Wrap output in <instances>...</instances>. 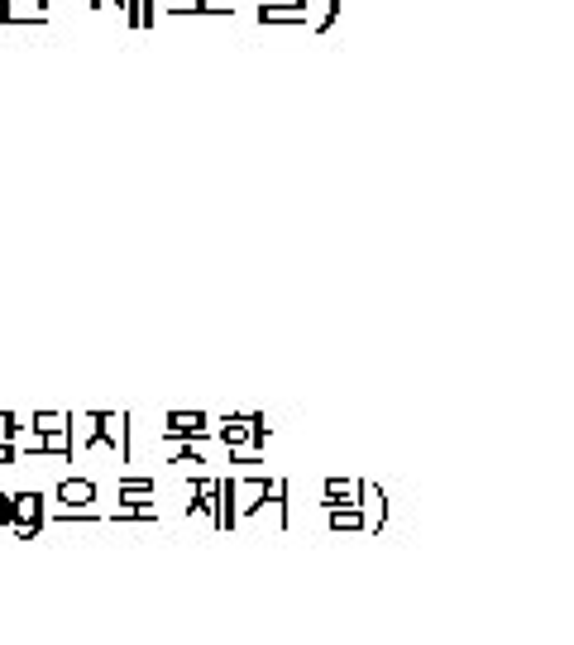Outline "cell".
Listing matches in <instances>:
<instances>
[{
	"label": "cell",
	"instance_id": "obj_5",
	"mask_svg": "<svg viewBox=\"0 0 574 645\" xmlns=\"http://www.w3.org/2000/svg\"><path fill=\"white\" fill-rule=\"evenodd\" d=\"M53 497H58L63 507H72V512H87L91 502H96V483H91V478H63V483L53 488Z\"/></svg>",
	"mask_w": 574,
	"mask_h": 645
},
{
	"label": "cell",
	"instance_id": "obj_8",
	"mask_svg": "<svg viewBox=\"0 0 574 645\" xmlns=\"http://www.w3.org/2000/svg\"><path fill=\"white\" fill-rule=\"evenodd\" d=\"M221 531H235L240 526V512H235V478H216V516H211Z\"/></svg>",
	"mask_w": 574,
	"mask_h": 645
},
{
	"label": "cell",
	"instance_id": "obj_6",
	"mask_svg": "<svg viewBox=\"0 0 574 645\" xmlns=\"http://www.w3.org/2000/svg\"><path fill=\"white\" fill-rule=\"evenodd\" d=\"M326 521H331V531H350V536L369 531V512H364L359 502H335V507H326Z\"/></svg>",
	"mask_w": 574,
	"mask_h": 645
},
{
	"label": "cell",
	"instance_id": "obj_2",
	"mask_svg": "<svg viewBox=\"0 0 574 645\" xmlns=\"http://www.w3.org/2000/svg\"><path fill=\"white\" fill-rule=\"evenodd\" d=\"M268 497H273V478L264 473H254V478H235V512L244 516H259L268 507Z\"/></svg>",
	"mask_w": 574,
	"mask_h": 645
},
{
	"label": "cell",
	"instance_id": "obj_7",
	"mask_svg": "<svg viewBox=\"0 0 574 645\" xmlns=\"http://www.w3.org/2000/svg\"><path fill=\"white\" fill-rule=\"evenodd\" d=\"M0 24H48V10L39 0H0Z\"/></svg>",
	"mask_w": 574,
	"mask_h": 645
},
{
	"label": "cell",
	"instance_id": "obj_22",
	"mask_svg": "<svg viewBox=\"0 0 574 645\" xmlns=\"http://www.w3.org/2000/svg\"><path fill=\"white\" fill-rule=\"evenodd\" d=\"M106 5H111V0H91L87 10H106ZM115 5H120V0H115Z\"/></svg>",
	"mask_w": 574,
	"mask_h": 645
},
{
	"label": "cell",
	"instance_id": "obj_4",
	"mask_svg": "<svg viewBox=\"0 0 574 645\" xmlns=\"http://www.w3.org/2000/svg\"><path fill=\"white\" fill-rule=\"evenodd\" d=\"M311 0H259V24H307Z\"/></svg>",
	"mask_w": 574,
	"mask_h": 645
},
{
	"label": "cell",
	"instance_id": "obj_15",
	"mask_svg": "<svg viewBox=\"0 0 574 645\" xmlns=\"http://www.w3.org/2000/svg\"><path fill=\"white\" fill-rule=\"evenodd\" d=\"M115 497H154V478H120L115 483Z\"/></svg>",
	"mask_w": 574,
	"mask_h": 645
},
{
	"label": "cell",
	"instance_id": "obj_1",
	"mask_svg": "<svg viewBox=\"0 0 574 645\" xmlns=\"http://www.w3.org/2000/svg\"><path fill=\"white\" fill-rule=\"evenodd\" d=\"M10 507H15V521L10 531L20 540H39V531L48 526V507H44V493L29 488V493H10Z\"/></svg>",
	"mask_w": 574,
	"mask_h": 645
},
{
	"label": "cell",
	"instance_id": "obj_16",
	"mask_svg": "<svg viewBox=\"0 0 574 645\" xmlns=\"http://www.w3.org/2000/svg\"><path fill=\"white\" fill-rule=\"evenodd\" d=\"M273 507H278V526H292V507H287V483L283 478H273Z\"/></svg>",
	"mask_w": 574,
	"mask_h": 645
},
{
	"label": "cell",
	"instance_id": "obj_21",
	"mask_svg": "<svg viewBox=\"0 0 574 645\" xmlns=\"http://www.w3.org/2000/svg\"><path fill=\"white\" fill-rule=\"evenodd\" d=\"M0 464H20V445L15 440H0Z\"/></svg>",
	"mask_w": 574,
	"mask_h": 645
},
{
	"label": "cell",
	"instance_id": "obj_9",
	"mask_svg": "<svg viewBox=\"0 0 574 645\" xmlns=\"http://www.w3.org/2000/svg\"><path fill=\"white\" fill-rule=\"evenodd\" d=\"M321 497H326V507H335V502H359L364 507V478H326Z\"/></svg>",
	"mask_w": 574,
	"mask_h": 645
},
{
	"label": "cell",
	"instance_id": "obj_14",
	"mask_svg": "<svg viewBox=\"0 0 574 645\" xmlns=\"http://www.w3.org/2000/svg\"><path fill=\"white\" fill-rule=\"evenodd\" d=\"M63 426H77L67 411H34V416H29V430H34V435H48V430H63Z\"/></svg>",
	"mask_w": 574,
	"mask_h": 645
},
{
	"label": "cell",
	"instance_id": "obj_23",
	"mask_svg": "<svg viewBox=\"0 0 574 645\" xmlns=\"http://www.w3.org/2000/svg\"><path fill=\"white\" fill-rule=\"evenodd\" d=\"M39 5H44V10H48V5H53V0H39Z\"/></svg>",
	"mask_w": 574,
	"mask_h": 645
},
{
	"label": "cell",
	"instance_id": "obj_17",
	"mask_svg": "<svg viewBox=\"0 0 574 645\" xmlns=\"http://www.w3.org/2000/svg\"><path fill=\"white\" fill-rule=\"evenodd\" d=\"M168 445H173V454H168L173 464H206V459H201V454L192 450L197 440H168Z\"/></svg>",
	"mask_w": 574,
	"mask_h": 645
},
{
	"label": "cell",
	"instance_id": "obj_18",
	"mask_svg": "<svg viewBox=\"0 0 574 645\" xmlns=\"http://www.w3.org/2000/svg\"><path fill=\"white\" fill-rule=\"evenodd\" d=\"M340 10H345V0H326V15L316 20V34H326V29H335V20H340Z\"/></svg>",
	"mask_w": 574,
	"mask_h": 645
},
{
	"label": "cell",
	"instance_id": "obj_13",
	"mask_svg": "<svg viewBox=\"0 0 574 645\" xmlns=\"http://www.w3.org/2000/svg\"><path fill=\"white\" fill-rule=\"evenodd\" d=\"M187 512L216 516V478H192V502H187Z\"/></svg>",
	"mask_w": 574,
	"mask_h": 645
},
{
	"label": "cell",
	"instance_id": "obj_19",
	"mask_svg": "<svg viewBox=\"0 0 574 645\" xmlns=\"http://www.w3.org/2000/svg\"><path fill=\"white\" fill-rule=\"evenodd\" d=\"M20 416H15V411H0V440H15V435H20Z\"/></svg>",
	"mask_w": 574,
	"mask_h": 645
},
{
	"label": "cell",
	"instance_id": "obj_3",
	"mask_svg": "<svg viewBox=\"0 0 574 645\" xmlns=\"http://www.w3.org/2000/svg\"><path fill=\"white\" fill-rule=\"evenodd\" d=\"M163 440H211V416L206 411H168Z\"/></svg>",
	"mask_w": 574,
	"mask_h": 645
},
{
	"label": "cell",
	"instance_id": "obj_20",
	"mask_svg": "<svg viewBox=\"0 0 574 645\" xmlns=\"http://www.w3.org/2000/svg\"><path fill=\"white\" fill-rule=\"evenodd\" d=\"M120 15H125L130 29H139V0H120Z\"/></svg>",
	"mask_w": 574,
	"mask_h": 645
},
{
	"label": "cell",
	"instance_id": "obj_11",
	"mask_svg": "<svg viewBox=\"0 0 574 645\" xmlns=\"http://www.w3.org/2000/svg\"><path fill=\"white\" fill-rule=\"evenodd\" d=\"M211 435L225 450H240V445H249V416H225L221 426H211Z\"/></svg>",
	"mask_w": 574,
	"mask_h": 645
},
{
	"label": "cell",
	"instance_id": "obj_10",
	"mask_svg": "<svg viewBox=\"0 0 574 645\" xmlns=\"http://www.w3.org/2000/svg\"><path fill=\"white\" fill-rule=\"evenodd\" d=\"M91 435H87V450H115V426H120V416H111V411H91Z\"/></svg>",
	"mask_w": 574,
	"mask_h": 645
},
{
	"label": "cell",
	"instance_id": "obj_12",
	"mask_svg": "<svg viewBox=\"0 0 574 645\" xmlns=\"http://www.w3.org/2000/svg\"><path fill=\"white\" fill-rule=\"evenodd\" d=\"M111 521H158L154 497H120V507H115Z\"/></svg>",
	"mask_w": 574,
	"mask_h": 645
}]
</instances>
